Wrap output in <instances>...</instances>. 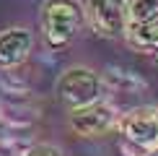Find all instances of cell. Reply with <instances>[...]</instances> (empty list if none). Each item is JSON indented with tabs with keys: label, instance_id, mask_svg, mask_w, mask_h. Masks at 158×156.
<instances>
[{
	"label": "cell",
	"instance_id": "1",
	"mask_svg": "<svg viewBox=\"0 0 158 156\" xmlns=\"http://www.w3.org/2000/svg\"><path fill=\"white\" fill-rule=\"evenodd\" d=\"M81 21H83V11L73 0H49L42 11L44 37L52 47H65L78 34Z\"/></svg>",
	"mask_w": 158,
	"mask_h": 156
},
{
	"label": "cell",
	"instance_id": "2",
	"mask_svg": "<svg viewBox=\"0 0 158 156\" xmlns=\"http://www.w3.org/2000/svg\"><path fill=\"white\" fill-rule=\"evenodd\" d=\"M57 94L60 99L73 109L88 107L96 102L98 96V78L96 73L85 68H70L68 73H62V78L57 81Z\"/></svg>",
	"mask_w": 158,
	"mask_h": 156
},
{
	"label": "cell",
	"instance_id": "3",
	"mask_svg": "<svg viewBox=\"0 0 158 156\" xmlns=\"http://www.w3.org/2000/svg\"><path fill=\"white\" fill-rule=\"evenodd\" d=\"M88 21L101 37H124L127 34V3L124 0H88L85 5Z\"/></svg>",
	"mask_w": 158,
	"mask_h": 156
},
{
	"label": "cell",
	"instance_id": "4",
	"mask_svg": "<svg viewBox=\"0 0 158 156\" xmlns=\"http://www.w3.org/2000/svg\"><path fill=\"white\" fill-rule=\"evenodd\" d=\"M119 122V115L117 109L106 102H94L88 107H81V109H73L70 115V125L78 135H85V138H96V135H104L109 133L111 128Z\"/></svg>",
	"mask_w": 158,
	"mask_h": 156
},
{
	"label": "cell",
	"instance_id": "5",
	"mask_svg": "<svg viewBox=\"0 0 158 156\" xmlns=\"http://www.w3.org/2000/svg\"><path fill=\"white\" fill-rule=\"evenodd\" d=\"M122 133L135 146L153 154L158 148V109L156 107H137L132 112H127L122 120Z\"/></svg>",
	"mask_w": 158,
	"mask_h": 156
},
{
	"label": "cell",
	"instance_id": "6",
	"mask_svg": "<svg viewBox=\"0 0 158 156\" xmlns=\"http://www.w3.org/2000/svg\"><path fill=\"white\" fill-rule=\"evenodd\" d=\"M31 50V34L26 29H5L0 34V68H16Z\"/></svg>",
	"mask_w": 158,
	"mask_h": 156
},
{
	"label": "cell",
	"instance_id": "7",
	"mask_svg": "<svg viewBox=\"0 0 158 156\" xmlns=\"http://www.w3.org/2000/svg\"><path fill=\"white\" fill-rule=\"evenodd\" d=\"M127 42L135 50L143 52H158V21L143 24V26H127Z\"/></svg>",
	"mask_w": 158,
	"mask_h": 156
},
{
	"label": "cell",
	"instance_id": "8",
	"mask_svg": "<svg viewBox=\"0 0 158 156\" xmlns=\"http://www.w3.org/2000/svg\"><path fill=\"white\" fill-rule=\"evenodd\" d=\"M158 21V0H127V24L143 26Z\"/></svg>",
	"mask_w": 158,
	"mask_h": 156
},
{
	"label": "cell",
	"instance_id": "9",
	"mask_svg": "<svg viewBox=\"0 0 158 156\" xmlns=\"http://www.w3.org/2000/svg\"><path fill=\"white\" fill-rule=\"evenodd\" d=\"M106 83L119 91H135L143 86V81L137 78L132 70H124V68H109L106 70Z\"/></svg>",
	"mask_w": 158,
	"mask_h": 156
},
{
	"label": "cell",
	"instance_id": "10",
	"mask_svg": "<svg viewBox=\"0 0 158 156\" xmlns=\"http://www.w3.org/2000/svg\"><path fill=\"white\" fill-rule=\"evenodd\" d=\"M23 156H60V151H57L55 146H44L42 143V146H31Z\"/></svg>",
	"mask_w": 158,
	"mask_h": 156
},
{
	"label": "cell",
	"instance_id": "11",
	"mask_svg": "<svg viewBox=\"0 0 158 156\" xmlns=\"http://www.w3.org/2000/svg\"><path fill=\"white\" fill-rule=\"evenodd\" d=\"M119 151H122L124 156H150V151H145V148H140V146H135V143L127 141V138H124V143H122Z\"/></svg>",
	"mask_w": 158,
	"mask_h": 156
},
{
	"label": "cell",
	"instance_id": "12",
	"mask_svg": "<svg viewBox=\"0 0 158 156\" xmlns=\"http://www.w3.org/2000/svg\"><path fill=\"white\" fill-rule=\"evenodd\" d=\"M153 156H158V154H153Z\"/></svg>",
	"mask_w": 158,
	"mask_h": 156
}]
</instances>
